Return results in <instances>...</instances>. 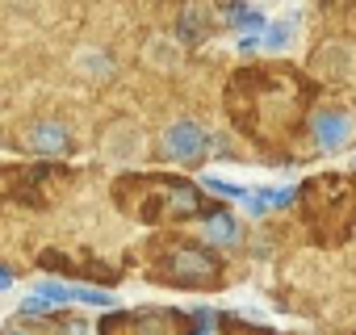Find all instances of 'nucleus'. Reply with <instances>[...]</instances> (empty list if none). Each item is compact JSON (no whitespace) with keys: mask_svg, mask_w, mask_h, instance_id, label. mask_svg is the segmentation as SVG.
Wrapping results in <instances>:
<instances>
[{"mask_svg":"<svg viewBox=\"0 0 356 335\" xmlns=\"http://www.w3.org/2000/svg\"><path fill=\"white\" fill-rule=\"evenodd\" d=\"M206 147H210V134H206L193 117L172 122V126L163 130V138H159V151H163V159H172V163H189V159H197Z\"/></svg>","mask_w":356,"mask_h":335,"instance_id":"f257e3e1","label":"nucleus"},{"mask_svg":"<svg viewBox=\"0 0 356 335\" xmlns=\"http://www.w3.org/2000/svg\"><path fill=\"white\" fill-rule=\"evenodd\" d=\"M55 172V163H30V168H0V202H26L38 206V185Z\"/></svg>","mask_w":356,"mask_h":335,"instance_id":"f03ea898","label":"nucleus"},{"mask_svg":"<svg viewBox=\"0 0 356 335\" xmlns=\"http://www.w3.org/2000/svg\"><path fill=\"white\" fill-rule=\"evenodd\" d=\"M310 134H314V142H318V151H343L348 142H352V134H356V126H352V117L343 113V109H318L314 113V122H310Z\"/></svg>","mask_w":356,"mask_h":335,"instance_id":"7ed1b4c3","label":"nucleus"},{"mask_svg":"<svg viewBox=\"0 0 356 335\" xmlns=\"http://www.w3.org/2000/svg\"><path fill=\"white\" fill-rule=\"evenodd\" d=\"M168 277L176 281V285H202V281H214V260L206 256V252H197V247H176L172 256H168Z\"/></svg>","mask_w":356,"mask_h":335,"instance_id":"20e7f679","label":"nucleus"},{"mask_svg":"<svg viewBox=\"0 0 356 335\" xmlns=\"http://www.w3.org/2000/svg\"><path fill=\"white\" fill-rule=\"evenodd\" d=\"M310 67H314L318 76H327V80H352V72H356V47L331 38V42H323V47L314 51Z\"/></svg>","mask_w":356,"mask_h":335,"instance_id":"39448f33","label":"nucleus"},{"mask_svg":"<svg viewBox=\"0 0 356 335\" xmlns=\"http://www.w3.org/2000/svg\"><path fill=\"white\" fill-rule=\"evenodd\" d=\"M26 147L51 159V155H63V151L72 147V134H67V126H63V122H55V117H42V122H34V126H30V134H26Z\"/></svg>","mask_w":356,"mask_h":335,"instance_id":"423d86ee","label":"nucleus"},{"mask_svg":"<svg viewBox=\"0 0 356 335\" xmlns=\"http://www.w3.org/2000/svg\"><path fill=\"white\" fill-rule=\"evenodd\" d=\"M298 17H273V22H264V30L256 34V47L264 51V55H285V51H293L298 47Z\"/></svg>","mask_w":356,"mask_h":335,"instance_id":"0eeeda50","label":"nucleus"},{"mask_svg":"<svg viewBox=\"0 0 356 335\" xmlns=\"http://www.w3.org/2000/svg\"><path fill=\"white\" fill-rule=\"evenodd\" d=\"M105 155H109L113 163L138 159V155H143V130H138L134 122H118V126L109 130V138H105Z\"/></svg>","mask_w":356,"mask_h":335,"instance_id":"6e6552de","label":"nucleus"},{"mask_svg":"<svg viewBox=\"0 0 356 335\" xmlns=\"http://www.w3.org/2000/svg\"><path fill=\"white\" fill-rule=\"evenodd\" d=\"M210 30H214V9L206 5V0L185 5V13H181V38H185V42H202Z\"/></svg>","mask_w":356,"mask_h":335,"instance_id":"1a4fd4ad","label":"nucleus"},{"mask_svg":"<svg viewBox=\"0 0 356 335\" xmlns=\"http://www.w3.org/2000/svg\"><path fill=\"white\" fill-rule=\"evenodd\" d=\"M206 239L218 243V247H235V243L243 239V227L235 222V214H214V218L206 222Z\"/></svg>","mask_w":356,"mask_h":335,"instance_id":"9d476101","label":"nucleus"},{"mask_svg":"<svg viewBox=\"0 0 356 335\" xmlns=\"http://www.w3.org/2000/svg\"><path fill=\"white\" fill-rule=\"evenodd\" d=\"M147 59H151L159 72H172L176 63H181V47H176L172 38H151V47H147Z\"/></svg>","mask_w":356,"mask_h":335,"instance_id":"9b49d317","label":"nucleus"},{"mask_svg":"<svg viewBox=\"0 0 356 335\" xmlns=\"http://www.w3.org/2000/svg\"><path fill=\"white\" fill-rule=\"evenodd\" d=\"M76 63H80V72H84L88 80H109V76H113V59L101 55V51H80Z\"/></svg>","mask_w":356,"mask_h":335,"instance_id":"f8f14e48","label":"nucleus"},{"mask_svg":"<svg viewBox=\"0 0 356 335\" xmlns=\"http://www.w3.org/2000/svg\"><path fill=\"white\" fill-rule=\"evenodd\" d=\"M72 302H84V306H113V293L109 289H92V285H72Z\"/></svg>","mask_w":356,"mask_h":335,"instance_id":"ddd939ff","label":"nucleus"},{"mask_svg":"<svg viewBox=\"0 0 356 335\" xmlns=\"http://www.w3.org/2000/svg\"><path fill=\"white\" fill-rule=\"evenodd\" d=\"M206 189H214V193H222V197H235V202L248 193L243 185H235V181H222V177H206Z\"/></svg>","mask_w":356,"mask_h":335,"instance_id":"4468645a","label":"nucleus"},{"mask_svg":"<svg viewBox=\"0 0 356 335\" xmlns=\"http://www.w3.org/2000/svg\"><path fill=\"white\" fill-rule=\"evenodd\" d=\"M9 285H13V272H9L5 264H0V289H9Z\"/></svg>","mask_w":356,"mask_h":335,"instance_id":"2eb2a0df","label":"nucleus"},{"mask_svg":"<svg viewBox=\"0 0 356 335\" xmlns=\"http://www.w3.org/2000/svg\"><path fill=\"white\" fill-rule=\"evenodd\" d=\"M9 335H26V331H9Z\"/></svg>","mask_w":356,"mask_h":335,"instance_id":"dca6fc26","label":"nucleus"}]
</instances>
